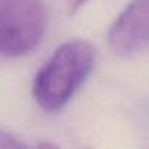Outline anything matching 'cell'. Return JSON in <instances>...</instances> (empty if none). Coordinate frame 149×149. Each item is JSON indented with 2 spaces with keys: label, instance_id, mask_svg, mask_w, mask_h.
<instances>
[{
  "label": "cell",
  "instance_id": "1",
  "mask_svg": "<svg viewBox=\"0 0 149 149\" xmlns=\"http://www.w3.org/2000/svg\"><path fill=\"white\" fill-rule=\"evenodd\" d=\"M95 48L81 40L60 45L34 78L32 95L45 111L61 110L86 82L95 67Z\"/></svg>",
  "mask_w": 149,
  "mask_h": 149
},
{
  "label": "cell",
  "instance_id": "5",
  "mask_svg": "<svg viewBox=\"0 0 149 149\" xmlns=\"http://www.w3.org/2000/svg\"><path fill=\"white\" fill-rule=\"evenodd\" d=\"M63 2H64V5H66V8H67L69 13H70V15H73V13L79 12V10L86 5L88 0H63Z\"/></svg>",
  "mask_w": 149,
  "mask_h": 149
},
{
  "label": "cell",
  "instance_id": "4",
  "mask_svg": "<svg viewBox=\"0 0 149 149\" xmlns=\"http://www.w3.org/2000/svg\"><path fill=\"white\" fill-rule=\"evenodd\" d=\"M25 143L13 137L12 134L0 130V148H8V149H15V148H24Z\"/></svg>",
  "mask_w": 149,
  "mask_h": 149
},
{
  "label": "cell",
  "instance_id": "3",
  "mask_svg": "<svg viewBox=\"0 0 149 149\" xmlns=\"http://www.w3.org/2000/svg\"><path fill=\"white\" fill-rule=\"evenodd\" d=\"M111 50L133 56L149 50V0H133L117 16L108 31Z\"/></svg>",
  "mask_w": 149,
  "mask_h": 149
},
{
  "label": "cell",
  "instance_id": "2",
  "mask_svg": "<svg viewBox=\"0 0 149 149\" xmlns=\"http://www.w3.org/2000/svg\"><path fill=\"white\" fill-rule=\"evenodd\" d=\"M45 26L41 0H0V56L29 53L42 40Z\"/></svg>",
  "mask_w": 149,
  "mask_h": 149
}]
</instances>
